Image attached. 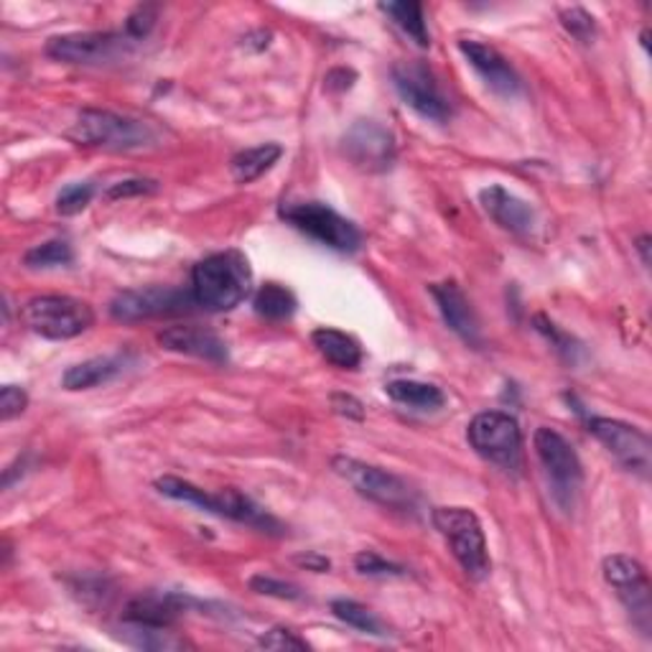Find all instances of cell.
<instances>
[{
  "label": "cell",
  "instance_id": "1",
  "mask_svg": "<svg viewBox=\"0 0 652 652\" xmlns=\"http://www.w3.org/2000/svg\"><path fill=\"white\" fill-rule=\"evenodd\" d=\"M253 268L241 250L206 255L192 270L194 299L206 311H233L250 296Z\"/></svg>",
  "mask_w": 652,
  "mask_h": 652
},
{
  "label": "cell",
  "instance_id": "2",
  "mask_svg": "<svg viewBox=\"0 0 652 652\" xmlns=\"http://www.w3.org/2000/svg\"><path fill=\"white\" fill-rule=\"evenodd\" d=\"M72 143L103 151H140L156 143V130L143 120L115 115L110 110H82L74 126L67 130Z\"/></svg>",
  "mask_w": 652,
  "mask_h": 652
},
{
  "label": "cell",
  "instance_id": "3",
  "mask_svg": "<svg viewBox=\"0 0 652 652\" xmlns=\"http://www.w3.org/2000/svg\"><path fill=\"white\" fill-rule=\"evenodd\" d=\"M434 525L447 538L453 558L459 560L469 579L484 581L492 571V560L480 517L469 507H436Z\"/></svg>",
  "mask_w": 652,
  "mask_h": 652
},
{
  "label": "cell",
  "instance_id": "4",
  "mask_svg": "<svg viewBox=\"0 0 652 652\" xmlns=\"http://www.w3.org/2000/svg\"><path fill=\"white\" fill-rule=\"evenodd\" d=\"M21 319L44 340L67 342L95 324V311L89 303L72 296H34L23 303Z\"/></svg>",
  "mask_w": 652,
  "mask_h": 652
},
{
  "label": "cell",
  "instance_id": "5",
  "mask_svg": "<svg viewBox=\"0 0 652 652\" xmlns=\"http://www.w3.org/2000/svg\"><path fill=\"white\" fill-rule=\"evenodd\" d=\"M280 220H286L288 225L301 229L303 235H309L311 241L332 247L336 253H357L362 245L360 227L342 217L340 212H334L329 204L321 202H288L278 210Z\"/></svg>",
  "mask_w": 652,
  "mask_h": 652
},
{
  "label": "cell",
  "instance_id": "6",
  "mask_svg": "<svg viewBox=\"0 0 652 652\" xmlns=\"http://www.w3.org/2000/svg\"><path fill=\"white\" fill-rule=\"evenodd\" d=\"M334 472L344 477L354 490H357L362 498L377 502V505L400 510V513H413L416 510V492L413 487L400 480L398 474L387 472V469H380L375 464H365V461L354 457H334L332 459Z\"/></svg>",
  "mask_w": 652,
  "mask_h": 652
},
{
  "label": "cell",
  "instance_id": "7",
  "mask_svg": "<svg viewBox=\"0 0 652 652\" xmlns=\"http://www.w3.org/2000/svg\"><path fill=\"white\" fill-rule=\"evenodd\" d=\"M467 439L482 459L502 469H520L523 464V434L517 420L510 413L487 410L472 418L467 428Z\"/></svg>",
  "mask_w": 652,
  "mask_h": 652
},
{
  "label": "cell",
  "instance_id": "8",
  "mask_svg": "<svg viewBox=\"0 0 652 652\" xmlns=\"http://www.w3.org/2000/svg\"><path fill=\"white\" fill-rule=\"evenodd\" d=\"M194 307H200L194 299V291H184V288L173 286H148L115 296L110 303V317L115 321L136 324V321L146 319L181 317V313L194 311Z\"/></svg>",
  "mask_w": 652,
  "mask_h": 652
},
{
  "label": "cell",
  "instance_id": "9",
  "mask_svg": "<svg viewBox=\"0 0 652 652\" xmlns=\"http://www.w3.org/2000/svg\"><path fill=\"white\" fill-rule=\"evenodd\" d=\"M607 584L612 586L617 599L622 601L627 612L632 617V624L650 638L652 632V597H650V579L645 566L638 558L624 556V553H614L607 556L601 564Z\"/></svg>",
  "mask_w": 652,
  "mask_h": 652
},
{
  "label": "cell",
  "instance_id": "10",
  "mask_svg": "<svg viewBox=\"0 0 652 652\" xmlns=\"http://www.w3.org/2000/svg\"><path fill=\"white\" fill-rule=\"evenodd\" d=\"M393 85L398 89L400 100L420 118L434 122H447L451 115L449 97L441 93L434 72L424 62H398L393 67Z\"/></svg>",
  "mask_w": 652,
  "mask_h": 652
},
{
  "label": "cell",
  "instance_id": "11",
  "mask_svg": "<svg viewBox=\"0 0 652 652\" xmlns=\"http://www.w3.org/2000/svg\"><path fill=\"white\" fill-rule=\"evenodd\" d=\"M533 447H535V453H538L543 469H546V474L551 477L556 500L566 507L568 502L574 500V494L584 480L579 457H576L574 447L564 439V436L546 426L535 431Z\"/></svg>",
  "mask_w": 652,
  "mask_h": 652
},
{
  "label": "cell",
  "instance_id": "12",
  "mask_svg": "<svg viewBox=\"0 0 652 652\" xmlns=\"http://www.w3.org/2000/svg\"><path fill=\"white\" fill-rule=\"evenodd\" d=\"M589 431L605 443L607 451L612 453L627 472L648 480L652 467V441L645 431L624 424V420L599 416L589 418Z\"/></svg>",
  "mask_w": 652,
  "mask_h": 652
},
{
  "label": "cell",
  "instance_id": "13",
  "mask_svg": "<svg viewBox=\"0 0 652 652\" xmlns=\"http://www.w3.org/2000/svg\"><path fill=\"white\" fill-rule=\"evenodd\" d=\"M136 41L113 31H85V34H64L49 39L46 54L67 64H110L130 52Z\"/></svg>",
  "mask_w": 652,
  "mask_h": 652
},
{
  "label": "cell",
  "instance_id": "14",
  "mask_svg": "<svg viewBox=\"0 0 652 652\" xmlns=\"http://www.w3.org/2000/svg\"><path fill=\"white\" fill-rule=\"evenodd\" d=\"M344 153L362 171H387L395 161V138L380 122L360 120L346 130Z\"/></svg>",
  "mask_w": 652,
  "mask_h": 652
},
{
  "label": "cell",
  "instance_id": "15",
  "mask_svg": "<svg viewBox=\"0 0 652 652\" xmlns=\"http://www.w3.org/2000/svg\"><path fill=\"white\" fill-rule=\"evenodd\" d=\"M202 513L235 520V523L255 527V531L268 535H284V525H280L268 510H263L253 498H247L245 492L237 490V487H225V490L217 494L206 492Z\"/></svg>",
  "mask_w": 652,
  "mask_h": 652
},
{
  "label": "cell",
  "instance_id": "16",
  "mask_svg": "<svg viewBox=\"0 0 652 652\" xmlns=\"http://www.w3.org/2000/svg\"><path fill=\"white\" fill-rule=\"evenodd\" d=\"M459 49H461V54L467 56L469 67L480 74V77L484 79V85L490 87L492 93H498L502 97L520 95L523 85H520L517 72L510 67V62L498 52V49L484 44V41H477V39H461Z\"/></svg>",
  "mask_w": 652,
  "mask_h": 652
},
{
  "label": "cell",
  "instance_id": "17",
  "mask_svg": "<svg viewBox=\"0 0 652 652\" xmlns=\"http://www.w3.org/2000/svg\"><path fill=\"white\" fill-rule=\"evenodd\" d=\"M159 344L163 350L177 352V354H189V357L214 362V365H225L229 360L227 344L220 340L217 332L206 327L196 324H181V327H169L159 332Z\"/></svg>",
  "mask_w": 652,
  "mask_h": 652
},
{
  "label": "cell",
  "instance_id": "18",
  "mask_svg": "<svg viewBox=\"0 0 652 652\" xmlns=\"http://www.w3.org/2000/svg\"><path fill=\"white\" fill-rule=\"evenodd\" d=\"M431 296L451 332L457 334L459 340H464L469 346L480 350L482 346L480 321H477V313L464 296V291H461L453 280H447V284H434Z\"/></svg>",
  "mask_w": 652,
  "mask_h": 652
},
{
  "label": "cell",
  "instance_id": "19",
  "mask_svg": "<svg viewBox=\"0 0 652 652\" xmlns=\"http://www.w3.org/2000/svg\"><path fill=\"white\" fill-rule=\"evenodd\" d=\"M480 202L484 212L498 222L502 229L513 233L517 237L531 235L535 229V210L525 200H520L513 192H507L505 186L492 184L480 192Z\"/></svg>",
  "mask_w": 652,
  "mask_h": 652
},
{
  "label": "cell",
  "instance_id": "20",
  "mask_svg": "<svg viewBox=\"0 0 652 652\" xmlns=\"http://www.w3.org/2000/svg\"><path fill=\"white\" fill-rule=\"evenodd\" d=\"M184 612V599L177 594H148L136 597L122 612V622L148 624V627H171Z\"/></svg>",
  "mask_w": 652,
  "mask_h": 652
},
{
  "label": "cell",
  "instance_id": "21",
  "mask_svg": "<svg viewBox=\"0 0 652 652\" xmlns=\"http://www.w3.org/2000/svg\"><path fill=\"white\" fill-rule=\"evenodd\" d=\"M311 342L321 357L332 362L340 370H357L362 365V346L354 336L340 332V329L321 327L311 334Z\"/></svg>",
  "mask_w": 652,
  "mask_h": 652
},
{
  "label": "cell",
  "instance_id": "22",
  "mask_svg": "<svg viewBox=\"0 0 652 652\" xmlns=\"http://www.w3.org/2000/svg\"><path fill=\"white\" fill-rule=\"evenodd\" d=\"M280 156H284V148L278 143L245 148V151L233 156V161H229V173H233L237 184H253V181H258L263 177V173H268L276 167Z\"/></svg>",
  "mask_w": 652,
  "mask_h": 652
},
{
  "label": "cell",
  "instance_id": "23",
  "mask_svg": "<svg viewBox=\"0 0 652 652\" xmlns=\"http://www.w3.org/2000/svg\"><path fill=\"white\" fill-rule=\"evenodd\" d=\"M118 373H122L120 357H93L87 362H79V365H72L64 373L62 385L67 391H89V387L110 383Z\"/></svg>",
  "mask_w": 652,
  "mask_h": 652
},
{
  "label": "cell",
  "instance_id": "24",
  "mask_svg": "<svg viewBox=\"0 0 652 652\" xmlns=\"http://www.w3.org/2000/svg\"><path fill=\"white\" fill-rule=\"evenodd\" d=\"M385 393L391 400L416 410H436L447 403V395L441 393V387L418 383V380H393V383L385 385Z\"/></svg>",
  "mask_w": 652,
  "mask_h": 652
},
{
  "label": "cell",
  "instance_id": "25",
  "mask_svg": "<svg viewBox=\"0 0 652 652\" xmlns=\"http://www.w3.org/2000/svg\"><path fill=\"white\" fill-rule=\"evenodd\" d=\"M118 638L130 648L138 650H184L192 648L184 638H177V632H171V627H148V624H133L122 622V630Z\"/></svg>",
  "mask_w": 652,
  "mask_h": 652
},
{
  "label": "cell",
  "instance_id": "26",
  "mask_svg": "<svg viewBox=\"0 0 652 652\" xmlns=\"http://www.w3.org/2000/svg\"><path fill=\"white\" fill-rule=\"evenodd\" d=\"M380 11L391 15L395 26H398L403 34H408L418 46L431 44V36H428L426 26V13L420 3H410V0H403V3H380Z\"/></svg>",
  "mask_w": 652,
  "mask_h": 652
},
{
  "label": "cell",
  "instance_id": "27",
  "mask_svg": "<svg viewBox=\"0 0 652 652\" xmlns=\"http://www.w3.org/2000/svg\"><path fill=\"white\" fill-rule=\"evenodd\" d=\"M296 307H299L296 296L280 284L260 286V291L255 293V299H253L255 313H258V317H263V319H268V321L291 319L296 313Z\"/></svg>",
  "mask_w": 652,
  "mask_h": 652
},
{
  "label": "cell",
  "instance_id": "28",
  "mask_svg": "<svg viewBox=\"0 0 652 652\" xmlns=\"http://www.w3.org/2000/svg\"><path fill=\"white\" fill-rule=\"evenodd\" d=\"M332 612L336 619H342L344 624L354 627V630L365 632V634H373V638H387L385 624L383 619H380L373 609H367L365 605H360V601H352V599H334L332 601Z\"/></svg>",
  "mask_w": 652,
  "mask_h": 652
},
{
  "label": "cell",
  "instance_id": "29",
  "mask_svg": "<svg viewBox=\"0 0 652 652\" xmlns=\"http://www.w3.org/2000/svg\"><path fill=\"white\" fill-rule=\"evenodd\" d=\"M72 260H74L72 245L64 241L41 243L23 255V263H26L29 268H60V266H70Z\"/></svg>",
  "mask_w": 652,
  "mask_h": 652
},
{
  "label": "cell",
  "instance_id": "30",
  "mask_svg": "<svg viewBox=\"0 0 652 652\" xmlns=\"http://www.w3.org/2000/svg\"><path fill=\"white\" fill-rule=\"evenodd\" d=\"M95 196V184H89V181H77V184H70L64 186L60 196H56V210L64 217H72V214H79L85 206L93 202Z\"/></svg>",
  "mask_w": 652,
  "mask_h": 652
},
{
  "label": "cell",
  "instance_id": "31",
  "mask_svg": "<svg viewBox=\"0 0 652 652\" xmlns=\"http://www.w3.org/2000/svg\"><path fill=\"white\" fill-rule=\"evenodd\" d=\"M560 23H564V29L571 34L574 39H579L581 44H589L597 34V23H594V15H589L584 11V8H564L560 11Z\"/></svg>",
  "mask_w": 652,
  "mask_h": 652
},
{
  "label": "cell",
  "instance_id": "32",
  "mask_svg": "<svg viewBox=\"0 0 652 652\" xmlns=\"http://www.w3.org/2000/svg\"><path fill=\"white\" fill-rule=\"evenodd\" d=\"M354 566H357V571L365 574V576H403V574H406V568L393 564V560L383 558L375 551L357 553V558H354Z\"/></svg>",
  "mask_w": 652,
  "mask_h": 652
},
{
  "label": "cell",
  "instance_id": "33",
  "mask_svg": "<svg viewBox=\"0 0 652 652\" xmlns=\"http://www.w3.org/2000/svg\"><path fill=\"white\" fill-rule=\"evenodd\" d=\"M250 589L258 591V594H266V597H276V599H288V601H296L301 599L303 594L296 584H288V581H280L274 579V576H253L250 579Z\"/></svg>",
  "mask_w": 652,
  "mask_h": 652
},
{
  "label": "cell",
  "instance_id": "34",
  "mask_svg": "<svg viewBox=\"0 0 652 652\" xmlns=\"http://www.w3.org/2000/svg\"><path fill=\"white\" fill-rule=\"evenodd\" d=\"M156 21H159V6H138L126 21V36L140 41L151 34Z\"/></svg>",
  "mask_w": 652,
  "mask_h": 652
},
{
  "label": "cell",
  "instance_id": "35",
  "mask_svg": "<svg viewBox=\"0 0 652 652\" xmlns=\"http://www.w3.org/2000/svg\"><path fill=\"white\" fill-rule=\"evenodd\" d=\"M159 192V181L153 179H126L113 184L105 192L107 202H118V200H130V196H143V194H156Z\"/></svg>",
  "mask_w": 652,
  "mask_h": 652
},
{
  "label": "cell",
  "instance_id": "36",
  "mask_svg": "<svg viewBox=\"0 0 652 652\" xmlns=\"http://www.w3.org/2000/svg\"><path fill=\"white\" fill-rule=\"evenodd\" d=\"M29 408V393L19 385L0 387V420L19 418Z\"/></svg>",
  "mask_w": 652,
  "mask_h": 652
},
{
  "label": "cell",
  "instance_id": "37",
  "mask_svg": "<svg viewBox=\"0 0 652 652\" xmlns=\"http://www.w3.org/2000/svg\"><path fill=\"white\" fill-rule=\"evenodd\" d=\"M260 648L266 650H309V642L299 634L286 630V627H274L260 638Z\"/></svg>",
  "mask_w": 652,
  "mask_h": 652
},
{
  "label": "cell",
  "instance_id": "38",
  "mask_svg": "<svg viewBox=\"0 0 652 652\" xmlns=\"http://www.w3.org/2000/svg\"><path fill=\"white\" fill-rule=\"evenodd\" d=\"M332 408L340 413V416H346V418H354V420L365 418V408H362V403L354 398V395L334 393L332 395Z\"/></svg>",
  "mask_w": 652,
  "mask_h": 652
},
{
  "label": "cell",
  "instance_id": "39",
  "mask_svg": "<svg viewBox=\"0 0 652 652\" xmlns=\"http://www.w3.org/2000/svg\"><path fill=\"white\" fill-rule=\"evenodd\" d=\"M354 79H357V74L352 70H332L327 74V89L329 93H344V89H350L354 85Z\"/></svg>",
  "mask_w": 652,
  "mask_h": 652
},
{
  "label": "cell",
  "instance_id": "40",
  "mask_svg": "<svg viewBox=\"0 0 652 652\" xmlns=\"http://www.w3.org/2000/svg\"><path fill=\"white\" fill-rule=\"evenodd\" d=\"M296 564L307 566L309 571H319V574L321 571H329V566H332L324 556H319V553H309V556H299V558H296Z\"/></svg>",
  "mask_w": 652,
  "mask_h": 652
},
{
  "label": "cell",
  "instance_id": "41",
  "mask_svg": "<svg viewBox=\"0 0 652 652\" xmlns=\"http://www.w3.org/2000/svg\"><path fill=\"white\" fill-rule=\"evenodd\" d=\"M648 247H650V237H648V235H642L640 241H638V250H640V255H642V263H645V266H650V255H648Z\"/></svg>",
  "mask_w": 652,
  "mask_h": 652
}]
</instances>
